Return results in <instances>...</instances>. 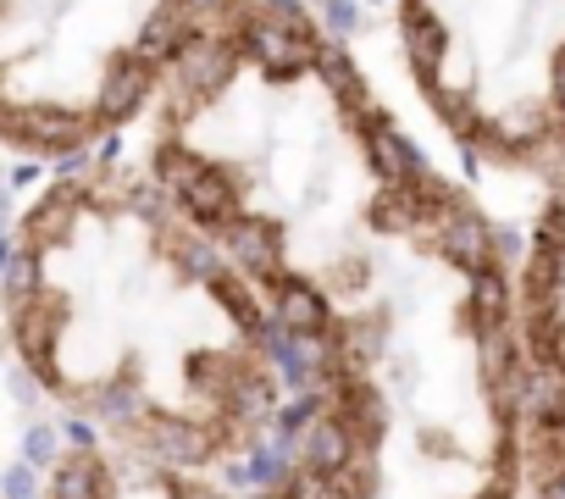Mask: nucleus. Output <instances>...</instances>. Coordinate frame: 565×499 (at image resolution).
I'll list each match as a JSON object with an SVG mask.
<instances>
[{"instance_id":"14","label":"nucleus","mask_w":565,"mask_h":499,"mask_svg":"<svg viewBox=\"0 0 565 499\" xmlns=\"http://www.w3.org/2000/svg\"><path fill=\"white\" fill-rule=\"evenodd\" d=\"M295 455H300V466L333 477V471L350 466V455H355V433H350L339 416H328V422H306V427L295 433Z\"/></svg>"},{"instance_id":"16","label":"nucleus","mask_w":565,"mask_h":499,"mask_svg":"<svg viewBox=\"0 0 565 499\" xmlns=\"http://www.w3.org/2000/svg\"><path fill=\"white\" fill-rule=\"evenodd\" d=\"M333 416H339L361 444H377V433L388 427V405H383V394H377L372 383H361V378H344V383H339Z\"/></svg>"},{"instance_id":"19","label":"nucleus","mask_w":565,"mask_h":499,"mask_svg":"<svg viewBox=\"0 0 565 499\" xmlns=\"http://www.w3.org/2000/svg\"><path fill=\"white\" fill-rule=\"evenodd\" d=\"M471 322H477V333H482V328H504V322H510V289H504L499 267L471 273Z\"/></svg>"},{"instance_id":"20","label":"nucleus","mask_w":565,"mask_h":499,"mask_svg":"<svg viewBox=\"0 0 565 499\" xmlns=\"http://www.w3.org/2000/svg\"><path fill=\"white\" fill-rule=\"evenodd\" d=\"M559 278H565V256L537 244V256L526 262V311L532 306H554L559 300Z\"/></svg>"},{"instance_id":"7","label":"nucleus","mask_w":565,"mask_h":499,"mask_svg":"<svg viewBox=\"0 0 565 499\" xmlns=\"http://www.w3.org/2000/svg\"><path fill=\"white\" fill-rule=\"evenodd\" d=\"M222 250L227 262L249 278H277L282 273V227L266 216H227L222 222Z\"/></svg>"},{"instance_id":"34","label":"nucleus","mask_w":565,"mask_h":499,"mask_svg":"<svg viewBox=\"0 0 565 499\" xmlns=\"http://www.w3.org/2000/svg\"><path fill=\"white\" fill-rule=\"evenodd\" d=\"M554 100H559V112H565V51L554 56Z\"/></svg>"},{"instance_id":"30","label":"nucleus","mask_w":565,"mask_h":499,"mask_svg":"<svg viewBox=\"0 0 565 499\" xmlns=\"http://www.w3.org/2000/svg\"><path fill=\"white\" fill-rule=\"evenodd\" d=\"M167 493H172V499H227L216 482H194V477H183V482L172 477V482H167Z\"/></svg>"},{"instance_id":"29","label":"nucleus","mask_w":565,"mask_h":499,"mask_svg":"<svg viewBox=\"0 0 565 499\" xmlns=\"http://www.w3.org/2000/svg\"><path fill=\"white\" fill-rule=\"evenodd\" d=\"M537 244H543V250H559V256H565V194L543 211V222H537Z\"/></svg>"},{"instance_id":"2","label":"nucleus","mask_w":565,"mask_h":499,"mask_svg":"<svg viewBox=\"0 0 565 499\" xmlns=\"http://www.w3.org/2000/svg\"><path fill=\"white\" fill-rule=\"evenodd\" d=\"M233 40H238V56H244L260 78H271V84L306 78V73L317 67V51H322V34L282 29V23H271L266 12H249V18L233 29Z\"/></svg>"},{"instance_id":"9","label":"nucleus","mask_w":565,"mask_h":499,"mask_svg":"<svg viewBox=\"0 0 565 499\" xmlns=\"http://www.w3.org/2000/svg\"><path fill=\"white\" fill-rule=\"evenodd\" d=\"M194 34H200V29H194V12H183L178 0H161V7L139 23V34H134L128 51H134L139 62H150V67H172L178 51H183Z\"/></svg>"},{"instance_id":"18","label":"nucleus","mask_w":565,"mask_h":499,"mask_svg":"<svg viewBox=\"0 0 565 499\" xmlns=\"http://www.w3.org/2000/svg\"><path fill=\"white\" fill-rule=\"evenodd\" d=\"M106 493H111V482L95 455H67L51 477V499H106Z\"/></svg>"},{"instance_id":"26","label":"nucleus","mask_w":565,"mask_h":499,"mask_svg":"<svg viewBox=\"0 0 565 499\" xmlns=\"http://www.w3.org/2000/svg\"><path fill=\"white\" fill-rule=\"evenodd\" d=\"M7 289H12V300H34V289H40V256L34 250H18L7 262Z\"/></svg>"},{"instance_id":"1","label":"nucleus","mask_w":565,"mask_h":499,"mask_svg":"<svg viewBox=\"0 0 565 499\" xmlns=\"http://www.w3.org/2000/svg\"><path fill=\"white\" fill-rule=\"evenodd\" d=\"M156 172H161V183L172 189V200H178L200 227H222L227 216H238V183H233V172H222L216 161L167 145V150L156 156Z\"/></svg>"},{"instance_id":"11","label":"nucleus","mask_w":565,"mask_h":499,"mask_svg":"<svg viewBox=\"0 0 565 499\" xmlns=\"http://www.w3.org/2000/svg\"><path fill=\"white\" fill-rule=\"evenodd\" d=\"M62 322H67L62 306L45 300V295L23 300L18 317H12V339L23 344V355H29V367H34L40 378H56V333H62Z\"/></svg>"},{"instance_id":"15","label":"nucleus","mask_w":565,"mask_h":499,"mask_svg":"<svg viewBox=\"0 0 565 499\" xmlns=\"http://www.w3.org/2000/svg\"><path fill=\"white\" fill-rule=\"evenodd\" d=\"M328 89H333V100L339 106H350V112H377L372 106V95H366V78H361V67H355V56L344 51V40H322V51H317V67H311Z\"/></svg>"},{"instance_id":"27","label":"nucleus","mask_w":565,"mask_h":499,"mask_svg":"<svg viewBox=\"0 0 565 499\" xmlns=\"http://www.w3.org/2000/svg\"><path fill=\"white\" fill-rule=\"evenodd\" d=\"M255 12H266L271 23H282V29H300V34H322L317 23H311V7L306 0H260Z\"/></svg>"},{"instance_id":"5","label":"nucleus","mask_w":565,"mask_h":499,"mask_svg":"<svg viewBox=\"0 0 565 499\" xmlns=\"http://www.w3.org/2000/svg\"><path fill=\"white\" fill-rule=\"evenodd\" d=\"M150 89H156V67H150V62H139L134 51L111 56L106 73H100V84H95V123H89V128L134 123V112L150 100Z\"/></svg>"},{"instance_id":"31","label":"nucleus","mask_w":565,"mask_h":499,"mask_svg":"<svg viewBox=\"0 0 565 499\" xmlns=\"http://www.w3.org/2000/svg\"><path fill=\"white\" fill-rule=\"evenodd\" d=\"M56 455V427H34L29 433V460H51Z\"/></svg>"},{"instance_id":"21","label":"nucleus","mask_w":565,"mask_h":499,"mask_svg":"<svg viewBox=\"0 0 565 499\" xmlns=\"http://www.w3.org/2000/svg\"><path fill=\"white\" fill-rule=\"evenodd\" d=\"M211 289H216L222 311L233 317V328H244V333H255V328H260V306H255V295H249V284H244V278L216 273V278H211Z\"/></svg>"},{"instance_id":"8","label":"nucleus","mask_w":565,"mask_h":499,"mask_svg":"<svg viewBox=\"0 0 565 499\" xmlns=\"http://www.w3.org/2000/svg\"><path fill=\"white\" fill-rule=\"evenodd\" d=\"M361 145H366V167H372L383 183H422V178H427L422 150H416L383 112H372V117L361 123Z\"/></svg>"},{"instance_id":"23","label":"nucleus","mask_w":565,"mask_h":499,"mask_svg":"<svg viewBox=\"0 0 565 499\" xmlns=\"http://www.w3.org/2000/svg\"><path fill=\"white\" fill-rule=\"evenodd\" d=\"M477 361H482V383L504 378V372L521 361L515 344H510V322H504V328H482V350H477Z\"/></svg>"},{"instance_id":"35","label":"nucleus","mask_w":565,"mask_h":499,"mask_svg":"<svg viewBox=\"0 0 565 499\" xmlns=\"http://www.w3.org/2000/svg\"><path fill=\"white\" fill-rule=\"evenodd\" d=\"M543 433H548V449L565 460V422H554V427H543Z\"/></svg>"},{"instance_id":"24","label":"nucleus","mask_w":565,"mask_h":499,"mask_svg":"<svg viewBox=\"0 0 565 499\" xmlns=\"http://www.w3.org/2000/svg\"><path fill=\"white\" fill-rule=\"evenodd\" d=\"M282 499H339V482L328 471L295 466V477H282Z\"/></svg>"},{"instance_id":"25","label":"nucleus","mask_w":565,"mask_h":499,"mask_svg":"<svg viewBox=\"0 0 565 499\" xmlns=\"http://www.w3.org/2000/svg\"><path fill=\"white\" fill-rule=\"evenodd\" d=\"M178 273H183V278L211 284V278L222 273V256H216L211 244H194V238H189V244H178Z\"/></svg>"},{"instance_id":"17","label":"nucleus","mask_w":565,"mask_h":499,"mask_svg":"<svg viewBox=\"0 0 565 499\" xmlns=\"http://www.w3.org/2000/svg\"><path fill=\"white\" fill-rule=\"evenodd\" d=\"M78 205H84V189L78 183H56L40 205H34V216H29V244L40 250V244H62L67 233H73V222H78Z\"/></svg>"},{"instance_id":"12","label":"nucleus","mask_w":565,"mask_h":499,"mask_svg":"<svg viewBox=\"0 0 565 499\" xmlns=\"http://www.w3.org/2000/svg\"><path fill=\"white\" fill-rule=\"evenodd\" d=\"M139 449H145L161 471H172V466H200V460L216 449V438H211L205 427H194V422L156 416L150 427H139Z\"/></svg>"},{"instance_id":"10","label":"nucleus","mask_w":565,"mask_h":499,"mask_svg":"<svg viewBox=\"0 0 565 499\" xmlns=\"http://www.w3.org/2000/svg\"><path fill=\"white\" fill-rule=\"evenodd\" d=\"M399 51H405L416 78H438L444 62H449V29H444L438 12L422 7V0H411L405 18H399Z\"/></svg>"},{"instance_id":"3","label":"nucleus","mask_w":565,"mask_h":499,"mask_svg":"<svg viewBox=\"0 0 565 499\" xmlns=\"http://www.w3.org/2000/svg\"><path fill=\"white\" fill-rule=\"evenodd\" d=\"M238 62H244V56H238V40H233V34H194V40L178 51V62H172V100L183 95V112L205 106V100L233 78Z\"/></svg>"},{"instance_id":"33","label":"nucleus","mask_w":565,"mask_h":499,"mask_svg":"<svg viewBox=\"0 0 565 499\" xmlns=\"http://www.w3.org/2000/svg\"><path fill=\"white\" fill-rule=\"evenodd\" d=\"M7 488H12V499H29V493H34V482H29V466H18V471L7 477Z\"/></svg>"},{"instance_id":"36","label":"nucleus","mask_w":565,"mask_h":499,"mask_svg":"<svg viewBox=\"0 0 565 499\" xmlns=\"http://www.w3.org/2000/svg\"><path fill=\"white\" fill-rule=\"evenodd\" d=\"M482 499H510V488H488V493H482Z\"/></svg>"},{"instance_id":"6","label":"nucleus","mask_w":565,"mask_h":499,"mask_svg":"<svg viewBox=\"0 0 565 499\" xmlns=\"http://www.w3.org/2000/svg\"><path fill=\"white\" fill-rule=\"evenodd\" d=\"M433 238H438V256H449L460 273H482V267H493V256H499V233H493L488 216H477L471 205H449V211L438 216Z\"/></svg>"},{"instance_id":"32","label":"nucleus","mask_w":565,"mask_h":499,"mask_svg":"<svg viewBox=\"0 0 565 499\" xmlns=\"http://www.w3.org/2000/svg\"><path fill=\"white\" fill-rule=\"evenodd\" d=\"M183 12H194V18H211V12H227L233 0H178Z\"/></svg>"},{"instance_id":"28","label":"nucleus","mask_w":565,"mask_h":499,"mask_svg":"<svg viewBox=\"0 0 565 499\" xmlns=\"http://www.w3.org/2000/svg\"><path fill=\"white\" fill-rule=\"evenodd\" d=\"M322 23H328V34H355L361 29V7L355 0H322Z\"/></svg>"},{"instance_id":"13","label":"nucleus","mask_w":565,"mask_h":499,"mask_svg":"<svg viewBox=\"0 0 565 499\" xmlns=\"http://www.w3.org/2000/svg\"><path fill=\"white\" fill-rule=\"evenodd\" d=\"M271 317L282 333H328L333 328V306L322 289H311L306 278H277L271 289Z\"/></svg>"},{"instance_id":"22","label":"nucleus","mask_w":565,"mask_h":499,"mask_svg":"<svg viewBox=\"0 0 565 499\" xmlns=\"http://www.w3.org/2000/svg\"><path fill=\"white\" fill-rule=\"evenodd\" d=\"M526 411H532V422L537 427H554V422H565V372H543V378H532V389H526Z\"/></svg>"},{"instance_id":"4","label":"nucleus","mask_w":565,"mask_h":499,"mask_svg":"<svg viewBox=\"0 0 565 499\" xmlns=\"http://www.w3.org/2000/svg\"><path fill=\"white\" fill-rule=\"evenodd\" d=\"M0 134L34 156H67L84 145L89 117H78L67 106H0Z\"/></svg>"}]
</instances>
